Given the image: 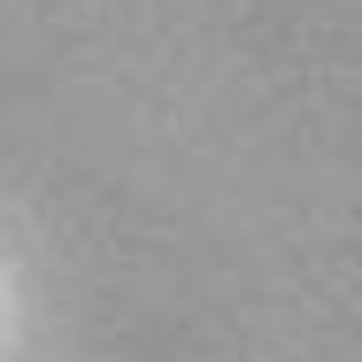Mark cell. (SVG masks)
Masks as SVG:
<instances>
[]
</instances>
